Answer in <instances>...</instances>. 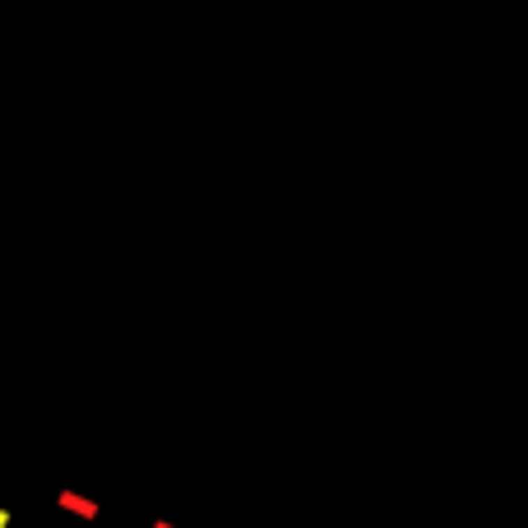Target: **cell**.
I'll return each instance as SVG.
<instances>
[{"label":"cell","mask_w":528,"mask_h":528,"mask_svg":"<svg viewBox=\"0 0 528 528\" xmlns=\"http://www.w3.org/2000/svg\"><path fill=\"white\" fill-rule=\"evenodd\" d=\"M56 505H61L65 515L84 519V524H98V519H103V501L89 496V491H79V487H61L56 491Z\"/></svg>","instance_id":"6da1fadb"},{"label":"cell","mask_w":528,"mask_h":528,"mask_svg":"<svg viewBox=\"0 0 528 528\" xmlns=\"http://www.w3.org/2000/svg\"><path fill=\"white\" fill-rule=\"evenodd\" d=\"M149 528H181V524H172V519H153Z\"/></svg>","instance_id":"7a4b0ae2"}]
</instances>
